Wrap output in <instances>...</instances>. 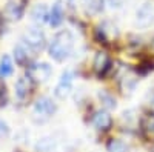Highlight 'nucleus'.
Instances as JSON below:
<instances>
[{
  "label": "nucleus",
  "mask_w": 154,
  "mask_h": 152,
  "mask_svg": "<svg viewBox=\"0 0 154 152\" xmlns=\"http://www.w3.org/2000/svg\"><path fill=\"white\" fill-rule=\"evenodd\" d=\"M140 131L148 140H154V115L143 117L140 121Z\"/></svg>",
  "instance_id": "4468645a"
},
{
  "label": "nucleus",
  "mask_w": 154,
  "mask_h": 152,
  "mask_svg": "<svg viewBox=\"0 0 154 152\" xmlns=\"http://www.w3.org/2000/svg\"><path fill=\"white\" fill-rule=\"evenodd\" d=\"M62 22H63V6H62L60 0H57V2L53 5V8L49 9L48 23L53 28H57V26H60V25H62Z\"/></svg>",
  "instance_id": "f8f14e48"
},
{
  "label": "nucleus",
  "mask_w": 154,
  "mask_h": 152,
  "mask_svg": "<svg viewBox=\"0 0 154 152\" xmlns=\"http://www.w3.org/2000/svg\"><path fill=\"white\" fill-rule=\"evenodd\" d=\"M57 111L54 101L49 97H40L32 108V118L35 123H45L48 121L51 117L54 115V112Z\"/></svg>",
  "instance_id": "f03ea898"
},
{
  "label": "nucleus",
  "mask_w": 154,
  "mask_h": 152,
  "mask_svg": "<svg viewBox=\"0 0 154 152\" xmlns=\"http://www.w3.org/2000/svg\"><path fill=\"white\" fill-rule=\"evenodd\" d=\"M29 46L26 43H19L16 48H14V57H16V61L17 65L20 66H29V58H31V54H29Z\"/></svg>",
  "instance_id": "9b49d317"
},
{
  "label": "nucleus",
  "mask_w": 154,
  "mask_h": 152,
  "mask_svg": "<svg viewBox=\"0 0 154 152\" xmlns=\"http://www.w3.org/2000/svg\"><path fill=\"white\" fill-rule=\"evenodd\" d=\"M99 97H100V101H102V103H103L106 108H109V109L116 108V98H114L112 95H109L106 91H102V92L99 94Z\"/></svg>",
  "instance_id": "a211bd4d"
},
{
  "label": "nucleus",
  "mask_w": 154,
  "mask_h": 152,
  "mask_svg": "<svg viewBox=\"0 0 154 152\" xmlns=\"http://www.w3.org/2000/svg\"><path fill=\"white\" fill-rule=\"evenodd\" d=\"M145 103L148 105V108H149L151 111H154V86L148 91V94H146V97H145Z\"/></svg>",
  "instance_id": "aec40b11"
},
{
  "label": "nucleus",
  "mask_w": 154,
  "mask_h": 152,
  "mask_svg": "<svg viewBox=\"0 0 154 152\" xmlns=\"http://www.w3.org/2000/svg\"><path fill=\"white\" fill-rule=\"evenodd\" d=\"M48 16H49V11H48V8H46L43 3L35 5V6L32 8V11H31L32 20H34L35 23H38V25H42V23L48 22Z\"/></svg>",
  "instance_id": "ddd939ff"
},
{
  "label": "nucleus",
  "mask_w": 154,
  "mask_h": 152,
  "mask_svg": "<svg viewBox=\"0 0 154 152\" xmlns=\"http://www.w3.org/2000/svg\"><path fill=\"white\" fill-rule=\"evenodd\" d=\"M72 82H74L72 71H65L62 74V77H60V80H59V83L56 86V89H54L56 97L60 98V100H65L71 94V91H72Z\"/></svg>",
  "instance_id": "39448f33"
},
{
  "label": "nucleus",
  "mask_w": 154,
  "mask_h": 152,
  "mask_svg": "<svg viewBox=\"0 0 154 152\" xmlns=\"http://www.w3.org/2000/svg\"><path fill=\"white\" fill-rule=\"evenodd\" d=\"M83 5H85V8H86L88 12L94 14V12L100 11V8H102V0H83Z\"/></svg>",
  "instance_id": "6ab92c4d"
},
{
  "label": "nucleus",
  "mask_w": 154,
  "mask_h": 152,
  "mask_svg": "<svg viewBox=\"0 0 154 152\" xmlns=\"http://www.w3.org/2000/svg\"><path fill=\"white\" fill-rule=\"evenodd\" d=\"M106 151L108 152H130L128 146L122 140H119V138H112V140H109V143L106 146Z\"/></svg>",
  "instance_id": "f3484780"
},
{
  "label": "nucleus",
  "mask_w": 154,
  "mask_h": 152,
  "mask_svg": "<svg viewBox=\"0 0 154 152\" xmlns=\"http://www.w3.org/2000/svg\"><path fill=\"white\" fill-rule=\"evenodd\" d=\"M28 0H8L6 3V16L11 20H20L25 14Z\"/></svg>",
  "instance_id": "6e6552de"
},
{
  "label": "nucleus",
  "mask_w": 154,
  "mask_h": 152,
  "mask_svg": "<svg viewBox=\"0 0 154 152\" xmlns=\"http://www.w3.org/2000/svg\"><path fill=\"white\" fill-rule=\"evenodd\" d=\"M51 66L48 63H31L28 66V77L32 82H38V83H43L51 77Z\"/></svg>",
  "instance_id": "20e7f679"
},
{
  "label": "nucleus",
  "mask_w": 154,
  "mask_h": 152,
  "mask_svg": "<svg viewBox=\"0 0 154 152\" xmlns=\"http://www.w3.org/2000/svg\"><path fill=\"white\" fill-rule=\"evenodd\" d=\"M23 43H26L34 51H40L45 48V43H46L45 32L40 28H29L23 35Z\"/></svg>",
  "instance_id": "7ed1b4c3"
},
{
  "label": "nucleus",
  "mask_w": 154,
  "mask_h": 152,
  "mask_svg": "<svg viewBox=\"0 0 154 152\" xmlns=\"http://www.w3.org/2000/svg\"><path fill=\"white\" fill-rule=\"evenodd\" d=\"M91 121H93V124L96 126L99 131H108L111 126H112V118L109 115V112L102 111V109L94 112Z\"/></svg>",
  "instance_id": "1a4fd4ad"
},
{
  "label": "nucleus",
  "mask_w": 154,
  "mask_h": 152,
  "mask_svg": "<svg viewBox=\"0 0 154 152\" xmlns=\"http://www.w3.org/2000/svg\"><path fill=\"white\" fill-rule=\"evenodd\" d=\"M74 48V35L71 31L68 29H62L59 32H56V35L53 37V40L49 43V55L57 61H63L65 58L69 57V54L72 52Z\"/></svg>",
  "instance_id": "f257e3e1"
},
{
  "label": "nucleus",
  "mask_w": 154,
  "mask_h": 152,
  "mask_svg": "<svg viewBox=\"0 0 154 152\" xmlns=\"http://www.w3.org/2000/svg\"><path fill=\"white\" fill-rule=\"evenodd\" d=\"M9 135V126L6 121L0 120V140H3V138H6Z\"/></svg>",
  "instance_id": "412c9836"
},
{
  "label": "nucleus",
  "mask_w": 154,
  "mask_h": 152,
  "mask_svg": "<svg viewBox=\"0 0 154 152\" xmlns=\"http://www.w3.org/2000/svg\"><path fill=\"white\" fill-rule=\"evenodd\" d=\"M154 23V6L151 3H145L137 9L136 25L139 28H148Z\"/></svg>",
  "instance_id": "423d86ee"
},
{
  "label": "nucleus",
  "mask_w": 154,
  "mask_h": 152,
  "mask_svg": "<svg viewBox=\"0 0 154 152\" xmlns=\"http://www.w3.org/2000/svg\"><path fill=\"white\" fill-rule=\"evenodd\" d=\"M32 91V80L28 77V75H23L16 82V95L19 100H25Z\"/></svg>",
  "instance_id": "9d476101"
},
{
  "label": "nucleus",
  "mask_w": 154,
  "mask_h": 152,
  "mask_svg": "<svg viewBox=\"0 0 154 152\" xmlns=\"http://www.w3.org/2000/svg\"><path fill=\"white\" fill-rule=\"evenodd\" d=\"M12 72H14V63L9 55H3L0 58V79L9 77Z\"/></svg>",
  "instance_id": "2eb2a0df"
},
{
  "label": "nucleus",
  "mask_w": 154,
  "mask_h": 152,
  "mask_svg": "<svg viewBox=\"0 0 154 152\" xmlns=\"http://www.w3.org/2000/svg\"><path fill=\"white\" fill-rule=\"evenodd\" d=\"M111 68V58L106 52H97L96 57H94V61H93V69H94V74L97 77H105L106 72L109 71Z\"/></svg>",
  "instance_id": "0eeeda50"
},
{
  "label": "nucleus",
  "mask_w": 154,
  "mask_h": 152,
  "mask_svg": "<svg viewBox=\"0 0 154 152\" xmlns=\"http://www.w3.org/2000/svg\"><path fill=\"white\" fill-rule=\"evenodd\" d=\"M54 146H56V140L53 137H43V138H40V140L37 142L35 149L40 151V152H49Z\"/></svg>",
  "instance_id": "dca6fc26"
}]
</instances>
